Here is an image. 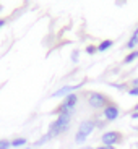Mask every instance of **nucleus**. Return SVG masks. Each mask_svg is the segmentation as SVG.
Here are the masks:
<instances>
[{
  "mask_svg": "<svg viewBox=\"0 0 138 149\" xmlns=\"http://www.w3.org/2000/svg\"><path fill=\"white\" fill-rule=\"evenodd\" d=\"M78 55H80L78 50H73V52H71V62H75V63H76V62H78Z\"/></svg>",
  "mask_w": 138,
  "mask_h": 149,
  "instance_id": "nucleus-16",
  "label": "nucleus"
},
{
  "mask_svg": "<svg viewBox=\"0 0 138 149\" xmlns=\"http://www.w3.org/2000/svg\"><path fill=\"white\" fill-rule=\"evenodd\" d=\"M132 118H133V120L138 118V112H133V113H132Z\"/></svg>",
  "mask_w": 138,
  "mask_h": 149,
  "instance_id": "nucleus-17",
  "label": "nucleus"
},
{
  "mask_svg": "<svg viewBox=\"0 0 138 149\" xmlns=\"http://www.w3.org/2000/svg\"><path fill=\"white\" fill-rule=\"evenodd\" d=\"M25 149H29V148H25Z\"/></svg>",
  "mask_w": 138,
  "mask_h": 149,
  "instance_id": "nucleus-25",
  "label": "nucleus"
},
{
  "mask_svg": "<svg viewBox=\"0 0 138 149\" xmlns=\"http://www.w3.org/2000/svg\"><path fill=\"white\" fill-rule=\"evenodd\" d=\"M137 45H138V28L133 31V34L130 36V39H128V42H127V45H125V47L130 49V50H133Z\"/></svg>",
  "mask_w": 138,
  "mask_h": 149,
  "instance_id": "nucleus-8",
  "label": "nucleus"
},
{
  "mask_svg": "<svg viewBox=\"0 0 138 149\" xmlns=\"http://www.w3.org/2000/svg\"><path fill=\"white\" fill-rule=\"evenodd\" d=\"M135 60H138V50H132V52L123 58V63H132Z\"/></svg>",
  "mask_w": 138,
  "mask_h": 149,
  "instance_id": "nucleus-10",
  "label": "nucleus"
},
{
  "mask_svg": "<svg viewBox=\"0 0 138 149\" xmlns=\"http://www.w3.org/2000/svg\"><path fill=\"white\" fill-rule=\"evenodd\" d=\"M119 113H120V109L114 102H111L107 107L102 109V115H104L106 122H114V120H117L119 118Z\"/></svg>",
  "mask_w": 138,
  "mask_h": 149,
  "instance_id": "nucleus-6",
  "label": "nucleus"
},
{
  "mask_svg": "<svg viewBox=\"0 0 138 149\" xmlns=\"http://www.w3.org/2000/svg\"><path fill=\"white\" fill-rule=\"evenodd\" d=\"M50 139H52V138H50V134H49V133H46L41 139H37V141L34 143V146H42V144H46L47 141H50Z\"/></svg>",
  "mask_w": 138,
  "mask_h": 149,
  "instance_id": "nucleus-12",
  "label": "nucleus"
},
{
  "mask_svg": "<svg viewBox=\"0 0 138 149\" xmlns=\"http://www.w3.org/2000/svg\"><path fill=\"white\" fill-rule=\"evenodd\" d=\"M81 149H94V148H88V146H86V148H81Z\"/></svg>",
  "mask_w": 138,
  "mask_h": 149,
  "instance_id": "nucleus-23",
  "label": "nucleus"
},
{
  "mask_svg": "<svg viewBox=\"0 0 138 149\" xmlns=\"http://www.w3.org/2000/svg\"><path fill=\"white\" fill-rule=\"evenodd\" d=\"M94 149H106V146H99V148H94Z\"/></svg>",
  "mask_w": 138,
  "mask_h": 149,
  "instance_id": "nucleus-21",
  "label": "nucleus"
},
{
  "mask_svg": "<svg viewBox=\"0 0 138 149\" xmlns=\"http://www.w3.org/2000/svg\"><path fill=\"white\" fill-rule=\"evenodd\" d=\"M83 84H85V81L80 83V84H67V86H62L60 89H57L55 93H52V97H65V96H68V94L75 93L76 89H80Z\"/></svg>",
  "mask_w": 138,
  "mask_h": 149,
  "instance_id": "nucleus-7",
  "label": "nucleus"
},
{
  "mask_svg": "<svg viewBox=\"0 0 138 149\" xmlns=\"http://www.w3.org/2000/svg\"><path fill=\"white\" fill-rule=\"evenodd\" d=\"M135 130H137V131H138V127H135Z\"/></svg>",
  "mask_w": 138,
  "mask_h": 149,
  "instance_id": "nucleus-24",
  "label": "nucleus"
},
{
  "mask_svg": "<svg viewBox=\"0 0 138 149\" xmlns=\"http://www.w3.org/2000/svg\"><path fill=\"white\" fill-rule=\"evenodd\" d=\"M11 148V141L8 139H0V149H10Z\"/></svg>",
  "mask_w": 138,
  "mask_h": 149,
  "instance_id": "nucleus-13",
  "label": "nucleus"
},
{
  "mask_svg": "<svg viewBox=\"0 0 138 149\" xmlns=\"http://www.w3.org/2000/svg\"><path fill=\"white\" fill-rule=\"evenodd\" d=\"M70 122H71V115H68V113L57 115V118L49 125L47 133L50 134V138H55V136H60V134L67 133L70 130Z\"/></svg>",
  "mask_w": 138,
  "mask_h": 149,
  "instance_id": "nucleus-1",
  "label": "nucleus"
},
{
  "mask_svg": "<svg viewBox=\"0 0 138 149\" xmlns=\"http://www.w3.org/2000/svg\"><path fill=\"white\" fill-rule=\"evenodd\" d=\"M26 143H28L26 138H15L11 141V148H21V146H25Z\"/></svg>",
  "mask_w": 138,
  "mask_h": 149,
  "instance_id": "nucleus-11",
  "label": "nucleus"
},
{
  "mask_svg": "<svg viewBox=\"0 0 138 149\" xmlns=\"http://www.w3.org/2000/svg\"><path fill=\"white\" fill-rule=\"evenodd\" d=\"M133 110H135V112H138V104H137V105H135V107H133Z\"/></svg>",
  "mask_w": 138,
  "mask_h": 149,
  "instance_id": "nucleus-22",
  "label": "nucleus"
},
{
  "mask_svg": "<svg viewBox=\"0 0 138 149\" xmlns=\"http://www.w3.org/2000/svg\"><path fill=\"white\" fill-rule=\"evenodd\" d=\"M128 96H135V97H138V86H132L130 89H128Z\"/></svg>",
  "mask_w": 138,
  "mask_h": 149,
  "instance_id": "nucleus-14",
  "label": "nucleus"
},
{
  "mask_svg": "<svg viewBox=\"0 0 138 149\" xmlns=\"http://www.w3.org/2000/svg\"><path fill=\"white\" fill-rule=\"evenodd\" d=\"M114 45V41H111V39H106V41H102L99 45H96L97 47V52H104V50H107L109 47H112Z\"/></svg>",
  "mask_w": 138,
  "mask_h": 149,
  "instance_id": "nucleus-9",
  "label": "nucleus"
},
{
  "mask_svg": "<svg viewBox=\"0 0 138 149\" xmlns=\"http://www.w3.org/2000/svg\"><path fill=\"white\" fill-rule=\"evenodd\" d=\"M123 141V134L120 131H106L101 136V143L104 146H116Z\"/></svg>",
  "mask_w": 138,
  "mask_h": 149,
  "instance_id": "nucleus-5",
  "label": "nucleus"
},
{
  "mask_svg": "<svg viewBox=\"0 0 138 149\" xmlns=\"http://www.w3.org/2000/svg\"><path fill=\"white\" fill-rule=\"evenodd\" d=\"M96 52H97V47H96V45H88V47H86V54L93 55V54H96Z\"/></svg>",
  "mask_w": 138,
  "mask_h": 149,
  "instance_id": "nucleus-15",
  "label": "nucleus"
},
{
  "mask_svg": "<svg viewBox=\"0 0 138 149\" xmlns=\"http://www.w3.org/2000/svg\"><path fill=\"white\" fill-rule=\"evenodd\" d=\"M4 26H5V19H0V29H2Z\"/></svg>",
  "mask_w": 138,
  "mask_h": 149,
  "instance_id": "nucleus-19",
  "label": "nucleus"
},
{
  "mask_svg": "<svg viewBox=\"0 0 138 149\" xmlns=\"http://www.w3.org/2000/svg\"><path fill=\"white\" fill-rule=\"evenodd\" d=\"M94 128H96L94 118L83 120V122L78 125V131L75 133V143H76V144H83V143L86 141V138L94 131Z\"/></svg>",
  "mask_w": 138,
  "mask_h": 149,
  "instance_id": "nucleus-3",
  "label": "nucleus"
},
{
  "mask_svg": "<svg viewBox=\"0 0 138 149\" xmlns=\"http://www.w3.org/2000/svg\"><path fill=\"white\" fill-rule=\"evenodd\" d=\"M106 149H116L114 146H106Z\"/></svg>",
  "mask_w": 138,
  "mask_h": 149,
  "instance_id": "nucleus-20",
  "label": "nucleus"
},
{
  "mask_svg": "<svg viewBox=\"0 0 138 149\" xmlns=\"http://www.w3.org/2000/svg\"><path fill=\"white\" fill-rule=\"evenodd\" d=\"M76 104H78V94L71 93V94H68V96H65V99L62 101V104L54 110V113H55V115H62V113L73 115Z\"/></svg>",
  "mask_w": 138,
  "mask_h": 149,
  "instance_id": "nucleus-4",
  "label": "nucleus"
},
{
  "mask_svg": "<svg viewBox=\"0 0 138 149\" xmlns=\"http://www.w3.org/2000/svg\"><path fill=\"white\" fill-rule=\"evenodd\" d=\"M86 101L93 110H102L104 107H107L111 104V97L106 96L104 93H97V91H90L86 93Z\"/></svg>",
  "mask_w": 138,
  "mask_h": 149,
  "instance_id": "nucleus-2",
  "label": "nucleus"
},
{
  "mask_svg": "<svg viewBox=\"0 0 138 149\" xmlns=\"http://www.w3.org/2000/svg\"><path fill=\"white\" fill-rule=\"evenodd\" d=\"M132 86H138V78H135L133 81H132Z\"/></svg>",
  "mask_w": 138,
  "mask_h": 149,
  "instance_id": "nucleus-18",
  "label": "nucleus"
}]
</instances>
